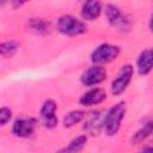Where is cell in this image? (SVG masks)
Masks as SVG:
<instances>
[{"label": "cell", "mask_w": 153, "mask_h": 153, "mask_svg": "<svg viewBox=\"0 0 153 153\" xmlns=\"http://www.w3.org/2000/svg\"><path fill=\"white\" fill-rule=\"evenodd\" d=\"M57 103L54 99H45L39 108V118L42 124L47 129H54L59 124V117L56 115Z\"/></svg>", "instance_id": "8"}, {"label": "cell", "mask_w": 153, "mask_h": 153, "mask_svg": "<svg viewBox=\"0 0 153 153\" xmlns=\"http://www.w3.org/2000/svg\"><path fill=\"white\" fill-rule=\"evenodd\" d=\"M148 29H149V31L153 33V12H152V14H151V17H149V22H148Z\"/></svg>", "instance_id": "19"}, {"label": "cell", "mask_w": 153, "mask_h": 153, "mask_svg": "<svg viewBox=\"0 0 153 153\" xmlns=\"http://www.w3.org/2000/svg\"><path fill=\"white\" fill-rule=\"evenodd\" d=\"M86 112L84 110H72L69 112H67L65 116H63V120H62V124L65 128H72L74 127L75 124L85 121L86 118Z\"/></svg>", "instance_id": "16"}, {"label": "cell", "mask_w": 153, "mask_h": 153, "mask_svg": "<svg viewBox=\"0 0 153 153\" xmlns=\"http://www.w3.org/2000/svg\"><path fill=\"white\" fill-rule=\"evenodd\" d=\"M108 98L106 91L102 87H91L90 90H87L86 92H84L80 98H79V103L80 105L85 106V108H90V106H94V105H99L103 102H105Z\"/></svg>", "instance_id": "10"}, {"label": "cell", "mask_w": 153, "mask_h": 153, "mask_svg": "<svg viewBox=\"0 0 153 153\" xmlns=\"http://www.w3.org/2000/svg\"><path fill=\"white\" fill-rule=\"evenodd\" d=\"M127 114V104L126 102H118L111 108H109L105 112L104 118V133L108 136H115L121 129L122 122Z\"/></svg>", "instance_id": "1"}, {"label": "cell", "mask_w": 153, "mask_h": 153, "mask_svg": "<svg viewBox=\"0 0 153 153\" xmlns=\"http://www.w3.org/2000/svg\"><path fill=\"white\" fill-rule=\"evenodd\" d=\"M11 4H12V6H13V8H17V7H20V6H23L25 2H23V1H12Z\"/></svg>", "instance_id": "21"}, {"label": "cell", "mask_w": 153, "mask_h": 153, "mask_svg": "<svg viewBox=\"0 0 153 153\" xmlns=\"http://www.w3.org/2000/svg\"><path fill=\"white\" fill-rule=\"evenodd\" d=\"M108 78V72L104 66L92 65L86 68L80 75V82L85 87H97Z\"/></svg>", "instance_id": "6"}, {"label": "cell", "mask_w": 153, "mask_h": 153, "mask_svg": "<svg viewBox=\"0 0 153 153\" xmlns=\"http://www.w3.org/2000/svg\"><path fill=\"white\" fill-rule=\"evenodd\" d=\"M139 153H153V146H148V147H145L141 152Z\"/></svg>", "instance_id": "20"}, {"label": "cell", "mask_w": 153, "mask_h": 153, "mask_svg": "<svg viewBox=\"0 0 153 153\" xmlns=\"http://www.w3.org/2000/svg\"><path fill=\"white\" fill-rule=\"evenodd\" d=\"M121 54V47L111 43H102L91 53V61L93 65L104 66L115 61Z\"/></svg>", "instance_id": "4"}, {"label": "cell", "mask_w": 153, "mask_h": 153, "mask_svg": "<svg viewBox=\"0 0 153 153\" xmlns=\"http://www.w3.org/2000/svg\"><path fill=\"white\" fill-rule=\"evenodd\" d=\"M19 50V43L14 39H8V41H4L0 44V54L2 57H12L17 54V51Z\"/></svg>", "instance_id": "17"}, {"label": "cell", "mask_w": 153, "mask_h": 153, "mask_svg": "<svg viewBox=\"0 0 153 153\" xmlns=\"http://www.w3.org/2000/svg\"><path fill=\"white\" fill-rule=\"evenodd\" d=\"M38 126V121L35 117H19L17 118L11 128V133L19 139L31 137Z\"/></svg>", "instance_id": "7"}, {"label": "cell", "mask_w": 153, "mask_h": 153, "mask_svg": "<svg viewBox=\"0 0 153 153\" xmlns=\"http://www.w3.org/2000/svg\"><path fill=\"white\" fill-rule=\"evenodd\" d=\"M135 67L140 76H146L153 71V47L146 48L139 54Z\"/></svg>", "instance_id": "11"}, {"label": "cell", "mask_w": 153, "mask_h": 153, "mask_svg": "<svg viewBox=\"0 0 153 153\" xmlns=\"http://www.w3.org/2000/svg\"><path fill=\"white\" fill-rule=\"evenodd\" d=\"M153 135V120L145 122L131 136V142L133 143H140L145 140H147L148 137H151Z\"/></svg>", "instance_id": "15"}, {"label": "cell", "mask_w": 153, "mask_h": 153, "mask_svg": "<svg viewBox=\"0 0 153 153\" xmlns=\"http://www.w3.org/2000/svg\"><path fill=\"white\" fill-rule=\"evenodd\" d=\"M12 118V110L7 106H2L0 109V124L6 126L7 122H10Z\"/></svg>", "instance_id": "18"}, {"label": "cell", "mask_w": 153, "mask_h": 153, "mask_svg": "<svg viewBox=\"0 0 153 153\" xmlns=\"http://www.w3.org/2000/svg\"><path fill=\"white\" fill-rule=\"evenodd\" d=\"M27 30L36 35H47L50 32V23L44 18H29Z\"/></svg>", "instance_id": "13"}, {"label": "cell", "mask_w": 153, "mask_h": 153, "mask_svg": "<svg viewBox=\"0 0 153 153\" xmlns=\"http://www.w3.org/2000/svg\"><path fill=\"white\" fill-rule=\"evenodd\" d=\"M104 14L108 23L122 33H127L131 30L133 23L127 13H124L117 5L106 4L104 7Z\"/></svg>", "instance_id": "2"}, {"label": "cell", "mask_w": 153, "mask_h": 153, "mask_svg": "<svg viewBox=\"0 0 153 153\" xmlns=\"http://www.w3.org/2000/svg\"><path fill=\"white\" fill-rule=\"evenodd\" d=\"M134 76V66L130 63H126L123 65L117 75L112 79L111 84H110V93L114 97H118L122 93H124L128 88V86L130 85L131 80Z\"/></svg>", "instance_id": "5"}, {"label": "cell", "mask_w": 153, "mask_h": 153, "mask_svg": "<svg viewBox=\"0 0 153 153\" xmlns=\"http://www.w3.org/2000/svg\"><path fill=\"white\" fill-rule=\"evenodd\" d=\"M103 11L104 10L102 6V2L96 1V0L86 1L82 4V6L80 8V16L86 22H93L100 17Z\"/></svg>", "instance_id": "12"}, {"label": "cell", "mask_w": 153, "mask_h": 153, "mask_svg": "<svg viewBox=\"0 0 153 153\" xmlns=\"http://www.w3.org/2000/svg\"><path fill=\"white\" fill-rule=\"evenodd\" d=\"M105 112L104 110H97L86 116L84 121V131L86 135L91 136H98L102 130L104 129V118H105Z\"/></svg>", "instance_id": "9"}, {"label": "cell", "mask_w": 153, "mask_h": 153, "mask_svg": "<svg viewBox=\"0 0 153 153\" xmlns=\"http://www.w3.org/2000/svg\"><path fill=\"white\" fill-rule=\"evenodd\" d=\"M86 143H87V135L82 134V135H79V136L74 137L73 140H71L66 147L59 149L55 153H80L85 148Z\"/></svg>", "instance_id": "14"}, {"label": "cell", "mask_w": 153, "mask_h": 153, "mask_svg": "<svg viewBox=\"0 0 153 153\" xmlns=\"http://www.w3.org/2000/svg\"><path fill=\"white\" fill-rule=\"evenodd\" d=\"M56 29L61 35L68 37L80 36L87 32L86 23L72 14H63L59 17L56 22Z\"/></svg>", "instance_id": "3"}]
</instances>
